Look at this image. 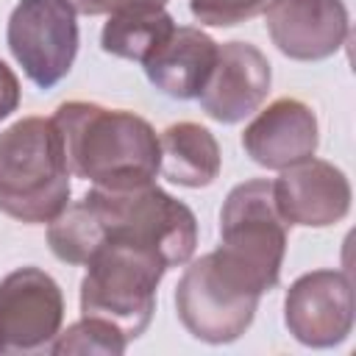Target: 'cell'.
I'll return each mask as SVG.
<instances>
[{
	"mask_svg": "<svg viewBox=\"0 0 356 356\" xmlns=\"http://www.w3.org/2000/svg\"><path fill=\"white\" fill-rule=\"evenodd\" d=\"M53 120L61 131L70 175L103 189L142 186L159 175V134L136 111L67 100Z\"/></svg>",
	"mask_w": 356,
	"mask_h": 356,
	"instance_id": "1",
	"label": "cell"
},
{
	"mask_svg": "<svg viewBox=\"0 0 356 356\" xmlns=\"http://www.w3.org/2000/svg\"><path fill=\"white\" fill-rule=\"evenodd\" d=\"M70 203V167L53 117H22L0 131V211L25 225L50 222Z\"/></svg>",
	"mask_w": 356,
	"mask_h": 356,
	"instance_id": "2",
	"label": "cell"
},
{
	"mask_svg": "<svg viewBox=\"0 0 356 356\" xmlns=\"http://www.w3.org/2000/svg\"><path fill=\"white\" fill-rule=\"evenodd\" d=\"M83 203L100 228V245H128L153 253L167 270L192 259L197 245V220L192 209L159 189L153 181L128 189L92 186Z\"/></svg>",
	"mask_w": 356,
	"mask_h": 356,
	"instance_id": "3",
	"label": "cell"
},
{
	"mask_svg": "<svg viewBox=\"0 0 356 356\" xmlns=\"http://www.w3.org/2000/svg\"><path fill=\"white\" fill-rule=\"evenodd\" d=\"M261 295L256 281L217 248L189 261L178 278L175 312L195 339L228 345L250 328Z\"/></svg>",
	"mask_w": 356,
	"mask_h": 356,
	"instance_id": "4",
	"label": "cell"
},
{
	"mask_svg": "<svg viewBox=\"0 0 356 356\" xmlns=\"http://www.w3.org/2000/svg\"><path fill=\"white\" fill-rule=\"evenodd\" d=\"M167 267L153 253L114 242L100 245L86 261L81 281V314L117 325L131 342L153 320L156 289Z\"/></svg>",
	"mask_w": 356,
	"mask_h": 356,
	"instance_id": "5",
	"label": "cell"
},
{
	"mask_svg": "<svg viewBox=\"0 0 356 356\" xmlns=\"http://www.w3.org/2000/svg\"><path fill=\"white\" fill-rule=\"evenodd\" d=\"M289 222L281 217L273 181L250 178L236 184L220 211V250L239 264L261 292H270L281 278Z\"/></svg>",
	"mask_w": 356,
	"mask_h": 356,
	"instance_id": "6",
	"label": "cell"
},
{
	"mask_svg": "<svg viewBox=\"0 0 356 356\" xmlns=\"http://www.w3.org/2000/svg\"><path fill=\"white\" fill-rule=\"evenodd\" d=\"M64 0H19L8 17L6 42L22 72L50 89L70 75L78 56V19Z\"/></svg>",
	"mask_w": 356,
	"mask_h": 356,
	"instance_id": "7",
	"label": "cell"
},
{
	"mask_svg": "<svg viewBox=\"0 0 356 356\" xmlns=\"http://www.w3.org/2000/svg\"><path fill=\"white\" fill-rule=\"evenodd\" d=\"M64 323V295L39 267L11 270L0 281V353L47 348Z\"/></svg>",
	"mask_w": 356,
	"mask_h": 356,
	"instance_id": "8",
	"label": "cell"
},
{
	"mask_svg": "<svg viewBox=\"0 0 356 356\" xmlns=\"http://www.w3.org/2000/svg\"><path fill=\"white\" fill-rule=\"evenodd\" d=\"M284 325L306 348H334L353 328V286L342 270H312L284 298Z\"/></svg>",
	"mask_w": 356,
	"mask_h": 356,
	"instance_id": "9",
	"label": "cell"
},
{
	"mask_svg": "<svg viewBox=\"0 0 356 356\" xmlns=\"http://www.w3.org/2000/svg\"><path fill=\"white\" fill-rule=\"evenodd\" d=\"M273 83L267 56L250 42H225L217 47L214 70L195 97L200 108L222 122L234 125L259 111Z\"/></svg>",
	"mask_w": 356,
	"mask_h": 356,
	"instance_id": "10",
	"label": "cell"
},
{
	"mask_svg": "<svg viewBox=\"0 0 356 356\" xmlns=\"http://www.w3.org/2000/svg\"><path fill=\"white\" fill-rule=\"evenodd\" d=\"M264 25L286 58L323 61L348 39V8L342 0H267Z\"/></svg>",
	"mask_w": 356,
	"mask_h": 356,
	"instance_id": "11",
	"label": "cell"
},
{
	"mask_svg": "<svg viewBox=\"0 0 356 356\" xmlns=\"http://www.w3.org/2000/svg\"><path fill=\"white\" fill-rule=\"evenodd\" d=\"M273 197L289 225L325 228L350 211V184L345 172L314 156L281 170L273 181Z\"/></svg>",
	"mask_w": 356,
	"mask_h": 356,
	"instance_id": "12",
	"label": "cell"
},
{
	"mask_svg": "<svg viewBox=\"0 0 356 356\" xmlns=\"http://www.w3.org/2000/svg\"><path fill=\"white\" fill-rule=\"evenodd\" d=\"M320 142L312 106L298 97H278L261 108L242 134L245 153L267 170H286L314 156Z\"/></svg>",
	"mask_w": 356,
	"mask_h": 356,
	"instance_id": "13",
	"label": "cell"
},
{
	"mask_svg": "<svg viewBox=\"0 0 356 356\" xmlns=\"http://www.w3.org/2000/svg\"><path fill=\"white\" fill-rule=\"evenodd\" d=\"M217 42L195 28V25H175L170 39L142 64L147 81L175 100H195L206 86L214 61H217Z\"/></svg>",
	"mask_w": 356,
	"mask_h": 356,
	"instance_id": "14",
	"label": "cell"
},
{
	"mask_svg": "<svg viewBox=\"0 0 356 356\" xmlns=\"http://www.w3.org/2000/svg\"><path fill=\"white\" fill-rule=\"evenodd\" d=\"M159 172H164L167 181L186 189H203L217 181L222 156L214 134L206 125L189 120L172 122L159 134Z\"/></svg>",
	"mask_w": 356,
	"mask_h": 356,
	"instance_id": "15",
	"label": "cell"
},
{
	"mask_svg": "<svg viewBox=\"0 0 356 356\" xmlns=\"http://www.w3.org/2000/svg\"><path fill=\"white\" fill-rule=\"evenodd\" d=\"M175 31V19L164 11V6L142 3L125 6L120 11L106 14V25L100 31V47L108 56L128 58L145 64Z\"/></svg>",
	"mask_w": 356,
	"mask_h": 356,
	"instance_id": "16",
	"label": "cell"
},
{
	"mask_svg": "<svg viewBox=\"0 0 356 356\" xmlns=\"http://www.w3.org/2000/svg\"><path fill=\"white\" fill-rule=\"evenodd\" d=\"M128 339L122 331L100 317H81L67 331H58L50 342L53 353H103V356H120L125 353Z\"/></svg>",
	"mask_w": 356,
	"mask_h": 356,
	"instance_id": "17",
	"label": "cell"
},
{
	"mask_svg": "<svg viewBox=\"0 0 356 356\" xmlns=\"http://www.w3.org/2000/svg\"><path fill=\"white\" fill-rule=\"evenodd\" d=\"M267 0H189V11L200 25L231 28L239 25L259 11H264Z\"/></svg>",
	"mask_w": 356,
	"mask_h": 356,
	"instance_id": "18",
	"label": "cell"
},
{
	"mask_svg": "<svg viewBox=\"0 0 356 356\" xmlns=\"http://www.w3.org/2000/svg\"><path fill=\"white\" fill-rule=\"evenodd\" d=\"M75 8V14H86V17H97V14H111L120 11L125 6H142V3H153V6H164L167 0H64Z\"/></svg>",
	"mask_w": 356,
	"mask_h": 356,
	"instance_id": "19",
	"label": "cell"
},
{
	"mask_svg": "<svg viewBox=\"0 0 356 356\" xmlns=\"http://www.w3.org/2000/svg\"><path fill=\"white\" fill-rule=\"evenodd\" d=\"M19 106V81L14 75V70L0 58V122L6 117H11V111H17Z\"/></svg>",
	"mask_w": 356,
	"mask_h": 356,
	"instance_id": "20",
	"label": "cell"
}]
</instances>
